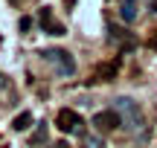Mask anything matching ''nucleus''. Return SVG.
<instances>
[{
  "label": "nucleus",
  "instance_id": "1a4fd4ad",
  "mask_svg": "<svg viewBox=\"0 0 157 148\" xmlns=\"http://www.w3.org/2000/svg\"><path fill=\"white\" fill-rule=\"evenodd\" d=\"M29 125H32V113H29V110H21V113L12 119V128H15V131H29Z\"/></svg>",
  "mask_w": 157,
  "mask_h": 148
},
{
  "label": "nucleus",
  "instance_id": "7ed1b4c3",
  "mask_svg": "<svg viewBox=\"0 0 157 148\" xmlns=\"http://www.w3.org/2000/svg\"><path fill=\"white\" fill-rule=\"evenodd\" d=\"M90 125H93L99 134H111L113 128H119V125H122V116H119L113 108H111V110H99V113H93Z\"/></svg>",
  "mask_w": 157,
  "mask_h": 148
},
{
  "label": "nucleus",
  "instance_id": "4468645a",
  "mask_svg": "<svg viewBox=\"0 0 157 148\" xmlns=\"http://www.w3.org/2000/svg\"><path fill=\"white\" fill-rule=\"evenodd\" d=\"M9 3H12V6H17V3H21V0H9Z\"/></svg>",
  "mask_w": 157,
  "mask_h": 148
},
{
  "label": "nucleus",
  "instance_id": "f257e3e1",
  "mask_svg": "<svg viewBox=\"0 0 157 148\" xmlns=\"http://www.w3.org/2000/svg\"><path fill=\"white\" fill-rule=\"evenodd\" d=\"M41 58H44V61H50L61 79H70V76L76 73V58L70 55L67 50H58V46H52V50H44V52H41Z\"/></svg>",
  "mask_w": 157,
  "mask_h": 148
},
{
  "label": "nucleus",
  "instance_id": "39448f33",
  "mask_svg": "<svg viewBox=\"0 0 157 148\" xmlns=\"http://www.w3.org/2000/svg\"><path fill=\"white\" fill-rule=\"evenodd\" d=\"M111 41L119 46V52H131V50L137 46L134 35H131L128 29H122V26H111Z\"/></svg>",
  "mask_w": 157,
  "mask_h": 148
},
{
  "label": "nucleus",
  "instance_id": "9d476101",
  "mask_svg": "<svg viewBox=\"0 0 157 148\" xmlns=\"http://www.w3.org/2000/svg\"><path fill=\"white\" fill-rule=\"evenodd\" d=\"M17 26H21V32H26V29L32 26V17H21V23H17Z\"/></svg>",
  "mask_w": 157,
  "mask_h": 148
},
{
  "label": "nucleus",
  "instance_id": "6e6552de",
  "mask_svg": "<svg viewBox=\"0 0 157 148\" xmlns=\"http://www.w3.org/2000/svg\"><path fill=\"white\" fill-rule=\"evenodd\" d=\"M137 12H140V0H122V3H119V17H122L125 23H134Z\"/></svg>",
  "mask_w": 157,
  "mask_h": 148
},
{
  "label": "nucleus",
  "instance_id": "0eeeda50",
  "mask_svg": "<svg viewBox=\"0 0 157 148\" xmlns=\"http://www.w3.org/2000/svg\"><path fill=\"white\" fill-rule=\"evenodd\" d=\"M119 73V58H111V61H102L99 67H96V81H113Z\"/></svg>",
  "mask_w": 157,
  "mask_h": 148
},
{
  "label": "nucleus",
  "instance_id": "ddd939ff",
  "mask_svg": "<svg viewBox=\"0 0 157 148\" xmlns=\"http://www.w3.org/2000/svg\"><path fill=\"white\" fill-rule=\"evenodd\" d=\"M151 46H154V50H157V38H151Z\"/></svg>",
  "mask_w": 157,
  "mask_h": 148
},
{
  "label": "nucleus",
  "instance_id": "423d86ee",
  "mask_svg": "<svg viewBox=\"0 0 157 148\" xmlns=\"http://www.w3.org/2000/svg\"><path fill=\"white\" fill-rule=\"evenodd\" d=\"M38 23H41V29L50 32V35H64V26L52 17V9H50V6H44V9L38 12Z\"/></svg>",
  "mask_w": 157,
  "mask_h": 148
},
{
  "label": "nucleus",
  "instance_id": "f8f14e48",
  "mask_svg": "<svg viewBox=\"0 0 157 148\" xmlns=\"http://www.w3.org/2000/svg\"><path fill=\"white\" fill-rule=\"evenodd\" d=\"M56 148H70L67 142H64V139H61V142H56Z\"/></svg>",
  "mask_w": 157,
  "mask_h": 148
},
{
  "label": "nucleus",
  "instance_id": "9b49d317",
  "mask_svg": "<svg viewBox=\"0 0 157 148\" xmlns=\"http://www.w3.org/2000/svg\"><path fill=\"white\" fill-rule=\"evenodd\" d=\"M148 12H151V15H157V0H151V3H148Z\"/></svg>",
  "mask_w": 157,
  "mask_h": 148
},
{
  "label": "nucleus",
  "instance_id": "20e7f679",
  "mask_svg": "<svg viewBox=\"0 0 157 148\" xmlns=\"http://www.w3.org/2000/svg\"><path fill=\"white\" fill-rule=\"evenodd\" d=\"M56 128L61 134H78L82 131V116L76 110H70V108H61L58 116H56Z\"/></svg>",
  "mask_w": 157,
  "mask_h": 148
},
{
  "label": "nucleus",
  "instance_id": "f03ea898",
  "mask_svg": "<svg viewBox=\"0 0 157 148\" xmlns=\"http://www.w3.org/2000/svg\"><path fill=\"white\" fill-rule=\"evenodd\" d=\"M113 110L122 116V125H125V128H131V131L143 128V113H140V108L134 105V99H128V96L113 99Z\"/></svg>",
  "mask_w": 157,
  "mask_h": 148
}]
</instances>
